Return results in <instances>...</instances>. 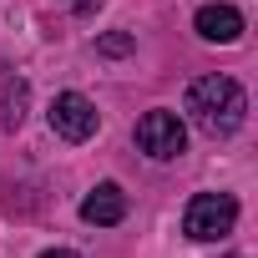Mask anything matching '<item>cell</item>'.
<instances>
[{
    "instance_id": "obj_1",
    "label": "cell",
    "mask_w": 258,
    "mask_h": 258,
    "mask_svg": "<svg viewBox=\"0 0 258 258\" xmlns=\"http://www.w3.org/2000/svg\"><path fill=\"white\" fill-rule=\"evenodd\" d=\"M182 111L198 132L208 137H233L243 126V111H248V96L233 76H198L182 96Z\"/></svg>"
},
{
    "instance_id": "obj_2",
    "label": "cell",
    "mask_w": 258,
    "mask_h": 258,
    "mask_svg": "<svg viewBox=\"0 0 258 258\" xmlns=\"http://www.w3.org/2000/svg\"><path fill=\"white\" fill-rule=\"evenodd\" d=\"M233 223H238V203L228 192H198L182 213V233L192 243H218L233 233Z\"/></svg>"
},
{
    "instance_id": "obj_3",
    "label": "cell",
    "mask_w": 258,
    "mask_h": 258,
    "mask_svg": "<svg viewBox=\"0 0 258 258\" xmlns=\"http://www.w3.org/2000/svg\"><path fill=\"white\" fill-rule=\"evenodd\" d=\"M137 147L152 157V162H172V157H182L187 152V126H182V116L177 111H147L142 121H137Z\"/></svg>"
},
{
    "instance_id": "obj_4",
    "label": "cell",
    "mask_w": 258,
    "mask_h": 258,
    "mask_svg": "<svg viewBox=\"0 0 258 258\" xmlns=\"http://www.w3.org/2000/svg\"><path fill=\"white\" fill-rule=\"evenodd\" d=\"M96 126H101V116H96V101H91V96L61 91V96L51 101V132H56L61 142H91Z\"/></svg>"
},
{
    "instance_id": "obj_5",
    "label": "cell",
    "mask_w": 258,
    "mask_h": 258,
    "mask_svg": "<svg viewBox=\"0 0 258 258\" xmlns=\"http://www.w3.org/2000/svg\"><path fill=\"white\" fill-rule=\"evenodd\" d=\"M81 218H86L91 228H111V223H121V218H126V192H121L116 182H96V187L81 198Z\"/></svg>"
},
{
    "instance_id": "obj_6",
    "label": "cell",
    "mask_w": 258,
    "mask_h": 258,
    "mask_svg": "<svg viewBox=\"0 0 258 258\" xmlns=\"http://www.w3.org/2000/svg\"><path fill=\"white\" fill-rule=\"evenodd\" d=\"M192 26H198L203 41H213V46H233V41L243 36V11H238V6H203Z\"/></svg>"
},
{
    "instance_id": "obj_7",
    "label": "cell",
    "mask_w": 258,
    "mask_h": 258,
    "mask_svg": "<svg viewBox=\"0 0 258 258\" xmlns=\"http://www.w3.org/2000/svg\"><path fill=\"white\" fill-rule=\"evenodd\" d=\"M21 121H26V81H11V86H6V111H0V126H11V132H16Z\"/></svg>"
},
{
    "instance_id": "obj_8",
    "label": "cell",
    "mask_w": 258,
    "mask_h": 258,
    "mask_svg": "<svg viewBox=\"0 0 258 258\" xmlns=\"http://www.w3.org/2000/svg\"><path fill=\"white\" fill-rule=\"evenodd\" d=\"M96 51H101V56H126V51H132V36H126V31H111V36L96 41Z\"/></svg>"
},
{
    "instance_id": "obj_9",
    "label": "cell",
    "mask_w": 258,
    "mask_h": 258,
    "mask_svg": "<svg viewBox=\"0 0 258 258\" xmlns=\"http://www.w3.org/2000/svg\"><path fill=\"white\" fill-rule=\"evenodd\" d=\"M66 6H71V11H81V16H86V11H96V6H101V0H66Z\"/></svg>"
},
{
    "instance_id": "obj_10",
    "label": "cell",
    "mask_w": 258,
    "mask_h": 258,
    "mask_svg": "<svg viewBox=\"0 0 258 258\" xmlns=\"http://www.w3.org/2000/svg\"><path fill=\"white\" fill-rule=\"evenodd\" d=\"M41 258H81V253H71V248H46Z\"/></svg>"
}]
</instances>
